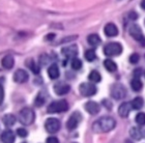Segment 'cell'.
Segmentation results:
<instances>
[{
	"label": "cell",
	"instance_id": "d4e9b609",
	"mask_svg": "<svg viewBox=\"0 0 145 143\" xmlns=\"http://www.w3.org/2000/svg\"><path fill=\"white\" fill-rule=\"evenodd\" d=\"M131 87H132V89H133L134 91H140L143 87V84L139 78H134L131 81Z\"/></svg>",
	"mask_w": 145,
	"mask_h": 143
},
{
	"label": "cell",
	"instance_id": "603a6c76",
	"mask_svg": "<svg viewBox=\"0 0 145 143\" xmlns=\"http://www.w3.org/2000/svg\"><path fill=\"white\" fill-rule=\"evenodd\" d=\"M131 104H132V108L134 110H140L144 105V101L141 97H137L131 102Z\"/></svg>",
	"mask_w": 145,
	"mask_h": 143
},
{
	"label": "cell",
	"instance_id": "277c9868",
	"mask_svg": "<svg viewBox=\"0 0 145 143\" xmlns=\"http://www.w3.org/2000/svg\"><path fill=\"white\" fill-rule=\"evenodd\" d=\"M69 109V104L65 100H59L52 102L48 107L49 113H61L65 112Z\"/></svg>",
	"mask_w": 145,
	"mask_h": 143
},
{
	"label": "cell",
	"instance_id": "f546056e",
	"mask_svg": "<svg viewBox=\"0 0 145 143\" xmlns=\"http://www.w3.org/2000/svg\"><path fill=\"white\" fill-rule=\"evenodd\" d=\"M136 122L139 125H145V113L144 112H140V113L137 114Z\"/></svg>",
	"mask_w": 145,
	"mask_h": 143
},
{
	"label": "cell",
	"instance_id": "e0dca14e",
	"mask_svg": "<svg viewBox=\"0 0 145 143\" xmlns=\"http://www.w3.org/2000/svg\"><path fill=\"white\" fill-rule=\"evenodd\" d=\"M48 75H49V77H50L52 80L57 79L58 77H59V75H60V72H59V67H58L57 64L53 63V64H51V65L49 67V69H48Z\"/></svg>",
	"mask_w": 145,
	"mask_h": 143
},
{
	"label": "cell",
	"instance_id": "8fae6325",
	"mask_svg": "<svg viewBox=\"0 0 145 143\" xmlns=\"http://www.w3.org/2000/svg\"><path fill=\"white\" fill-rule=\"evenodd\" d=\"M61 53L63 56H65L69 59H74L76 58V56L78 55V47L76 45H72V46L69 47H64L62 50H61Z\"/></svg>",
	"mask_w": 145,
	"mask_h": 143
},
{
	"label": "cell",
	"instance_id": "2e32d148",
	"mask_svg": "<svg viewBox=\"0 0 145 143\" xmlns=\"http://www.w3.org/2000/svg\"><path fill=\"white\" fill-rule=\"evenodd\" d=\"M0 139L3 143H14L15 142V134L12 130H5L2 132Z\"/></svg>",
	"mask_w": 145,
	"mask_h": 143
},
{
	"label": "cell",
	"instance_id": "60d3db41",
	"mask_svg": "<svg viewBox=\"0 0 145 143\" xmlns=\"http://www.w3.org/2000/svg\"><path fill=\"white\" fill-rule=\"evenodd\" d=\"M72 143H76V142H72Z\"/></svg>",
	"mask_w": 145,
	"mask_h": 143
},
{
	"label": "cell",
	"instance_id": "6da1fadb",
	"mask_svg": "<svg viewBox=\"0 0 145 143\" xmlns=\"http://www.w3.org/2000/svg\"><path fill=\"white\" fill-rule=\"evenodd\" d=\"M115 125H116V121L114 118H112L110 116H105V117H102V118L97 119V121L93 122L92 130L97 134L107 133V132L113 130L115 128Z\"/></svg>",
	"mask_w": 145,
	"mask_h": 143
},
{
	"label": "cell",
	"instance_id": "5bb4252c",
	"mask_svg": "<svg viewBox=\"0 0 145 143\" xmlns=\"http://www.w3.org/2000/svg\"><path fill=\"white\" fill-rule=\"evenodd\" d=\"M104 32L107 37H114L118 34V28L117 26L113 23H108L104 28Z\"/></svg>",
	"mask_w": 145,
	"mask_h": 143
},
{
	"label": "cell",
	"instance_id": "ab89813d",
	"mask_svg": "<svg viewBox=\"0 0 145 143\" xmlns=\"http://www.w3.org/2000/svg\"><path fill=\"white\" fill-rule=\"evenodd\" d=\"M144 76H145V71H144Z\"/></svg>",
	"mask_w": 145,
	"mask_h": 143
},
{
	"label": "cell",
	"instance_id": "8d00e7d4",
	"mask_svg": "<svg viewBox=\"0 0 145 143\" xmlns=\"http://www.w3.org/2000/svg\"><path fill=\"white\" fill-rule=\"evenodd\" d=\"M54 37H55V34H54V33H50V34H48V35L46 37V40H53Z\"/></svg>",
	"mask_w": 145,
	"mask_h": 143
},
{
	"label": "cell",
	"instance_id": "74e56055",
	"mask_svg": "<svg viewBox=\"0 0 145 143\" xmlns=\"http://www.w3.org/2000/svg\"><path fill=\"white\" fill-rule=\"evenodd\" d=\"M141 7L145 10V0H142V1H141Z\"/></svg>",
	"mask_w": 145,
	"mask_h": 143
},
{
	"label": "cell",
	"instance_id": "3957f363",
	"mask_svg": "<svg viewBox=\"0 0 145 143\" xmlns=\"http://www.w3.org/2000/svg\"><path fill=\"white\" fill-rule=\"evenodd\" d=\"M104 53L106 56H109V57L118 56L122 53V46L119 43H116V42L109 43L104 47Z\"/></svg>",
	"mask_w": 145,
	"mask_h": 143
},
{
	"label": "cell",
	"instance_id": "9a60e30c",
	"mask_svg": "<svg viewBox=\"0 0 145 143\" xmlns=\"http://www.w3.org/2000/svg\"><path fill=\"white\" fill-rule=\"evenodd\" d=\"M85 109L89 114L91 115H95L100 112V105L95 102H92V101H89L85 104Z\"/></svg>",
	"mask_w": 145,
	"mask_h": 143
},
{
	"label": "cell",
	"instance_id": "ac0fdd59",
	"mask_svg": "<svg viewBox=\"0 0 145 143\" xmlns=\"http://www.w3.org/2000/svg\"><path fill=\"white\" fill-rule=\"evenodd\" d=\"M1 64H2V67L6 70H10L14 67V64H15V59L12 57V55H6L4 56L1 61Z\"/></svg>",
	"mask_w": 145,
	"mask_h": 143
},
{
	"label": "cell",
	"instance_id": "ba28073f",
	"mask_svg": "<svg viewBox=\"0 0 145 143\" xmlns=\"http://www.w3.org/2000/svg\"><path fill=\"white\" fill-rule=\"evenodd\" d=\"M45 128L50 134H55L60 130V121L57 118H48L45 122Z\"/></svg>",
	"mask_w": 145,
	"mask_h": 143
},
{
	"label": "cell",
	"instance_id": "f35d334b",
	"mask_svg": "<svg viewBox=\"0 0 145 143\" xmlns=\"http://www.w3.org/2000/svg\"><path fill=\"white\" fill-rule=\"evenodd\" d=\"M125 143H133L131 140H125Z\"/></svg>",
	"mask_w": 145,
	"mask_h": 143
},
{
	"label": "cell",
	"instance_id": "ffe728a7",
	"mask_svg": "<svg viewBox=\"0 0 145 143\" xmlns=\"http://www.w3.org/2000/svg\"><path fill=\"white\" fill-rule=\"evenodd\" d=\"M130 135L131 137L135 139V140H140L143 137V132L141 131V129L134 127V128H132L130 130Z\"/></svg>",
	"mask_w": 145,
	"mask_h": 143
},
{
	"label": "cell",
	"instance_id": "9c48e42d",
	"mask_svg": "<svg viewBox=\"0 0 145 143\" xmlns=\"http://www.w3.org/2000/svg\"><path fill=\"white\" fill-rule=\"evenodd\" d=\"M82 120V115L81 113L78 112V111H76V112H74L72 114V115L70 116V118H69V120H67V130H70V131H72V130H75L77 127H78V125L81 122Z\"/></svg>",
	"mask_w": 145,
	"mask_h": 143
},
{
	"label": "cell",
	"instance_id": "30bf717a",
	"mask_svg": "<svg viewBox=\"0 0 145 143\" xmlns=\"http://www.w3.org/2000/svg\"><path fill=\"white\" fill-rule=\"evenodd\" d=\"M28 79H29V75L26 71L24 70H17L14 74V81L19 84H22V83L27 82Z\"/></svg>",
	"mask_w": 145,
	"mask_h": 143
},
{
	"label": "cell",
	"instance_id": "f1b7e54d",
	"mask_svg": "<svg viewBox=\"0 0 145 143\" xmlns=\"http://www.w3.org/2000/svg\"><path fill=\"white\" fill-rule=\"evenodd\" d=\"M72 69L75 71H78L80 70L82 67V61L79 59V58H74V59H72Z\"/></svg>",
	"mask_w": 145,
	"mask_h": 143
},
{
	"label": "cell",
	"instance_id": "d6986e66",
	"mask_svg": "<svg viewBox=\"0 0 145 143\" xmlns=\"http://www.w3.org/2000/svg\"><path fill=\"white\" fill-rule=\"evenodd\" d=\"M87 43L92 47H97L101 44V37L97 34H89L87 37Z\"/></svg>",
	"mask_w": 145,
	"mask_h": 143
},
{
	"label": "cell",
	"instance_id": "5b68a950",
	"mask_svg": "<svg viewBox=\"0 0 145 143\" xmlns=\"http://www.w3.org/2000/svg\"><path fill=\"white\" fill-rule=\"evenodd\" d=\"M129 32L130 34L132 35L134 40H136L138 43H140L141 46H145V37L143 35L142 33V30H141V28L136 24H133L129 28Z\"/></svg>",
	"mask_w": 145,
	"mask_h": 143
},
{
	"label": "cell",
	"instance_id": "d6a6232c",
	"mask_svg": "<svg viewBox=\"0 0 145 143\" xmlns=\"http://www.w3.org/2000/svg\"><path fill=\"white\" fill-rule=\"evenodd\" d=\"M3 100H4V88L2 84L0 83V105L3 103Z\"/></svg>",
	"mask_w": 145,
	"mask_h": 143
},
{
	"label": "cell",
	"instance_id": "8992f818",
	"mask_svg": "<svg viewBox=\"0 0 145 143\" xmlns=\"http://www.w3.org/2000/svg\"><path fill=\"white\" fill-rule=\"evenodd\" d=\"M111 95L115 100H122L127 95V89L121 84H113L111 87Z\"/></svg>",
	"mask_w": 145,
	"mask_h": 143
},
{
	"label": "cell",
	"instance_id": "b9f144b4",
	"mask_svg": "<svg viewBox=\"0 0 145 143\" xmlns=\"http://www.w3.org/2000/svg\"><path fill=\"white\" fill-rule=\"evenodd\" d=\"M23 143H25V142H23Z\"/></svg>",
	"mask_w": 145,
	"mask_h": 143
},
{
	"label": "cell",
	"instance_id": "7c38bea8",
	"mask_svg": "<svg viewBox=\"0 0 145 143\" xmlns=\"http://www.w3.org/2000/svg\"><path fill=\"white\" fill-rule=\"evenodd\" d=\"M71 90V86L67 83H63V82H60V83H57V84H55L54 86V91L56 92V95H67V92H70Z\"/></svg>",
	"mask_w": 145,
	"mask_h": 143
},
{
	"label": "cell",
	"instance_id": "cb8c5ba5",
	"mask_svg": "<svg viewBox=\"0 0 145 143\" xmlns=\"http://www.w3.org/2000/svg\"><path fill=\"white\" fill-rule=\"evenodd\" d=\"M46 99H47V97H46L45 92H44V91H39V95H36L35 100H34V105H35L36 107H42V105L45 104Z\"/></svg>",
	"mask_w": 145,
	"mask_h": 143
},
{
	"label": "cell",
	"instance_id": "e575fe53",
	"mask_svg": "<svg viewBox=\"0 0 145 143\" xmlns=\"http://www.w3.org/2000/svg\"><path fill=\"white\" fill-rule=\"evenodd\" d=\"M47 143H59V141H58V139L56 137H49L48 139H47Z\"/></svg>",
	"mask_w": 145,
	"mask_h": 143
},
{
	"label": "cell",
	"instance_id": "52a82bcc",
	"mask_svg": "<svg viewBox=\"0 0 145 143\" xmlns=\"http://www.w3.org/2000/svg\"><path fill=\"white\" fill-rule=\"evenodd\" d=\"M79 90L83 97H91L97 93V88L92 83H82L79 87Z\"/></svg>",
	"mask_w": 145,
	"mask_h": 143
},
{
	"label": "cell",
	"instance_id": "1f68e13d",
	"mask_svg": "<svg viewBox=\"0 0 145 143\" xmlns=\"http://www.w3.org/2000/svg\"><path fill=\"white\" fill-rule=\"evenodd\" d=\"M17 134L20 136V137H27V135H28V132L25 130V129H23V128H20V129H18L17 130Z\"/></svg>",
	"mask_w": 145,
	"mask_h": 143
},
{
	"label": "cell",
	"instance_id": "d590c367",
	"mask_svg": "<svg viewBox=\"0 0 145 143\" xmlns=\"http://www.w3.org/2000/svg\"><path fill=\"white\" fill-rule=\"evenodd\" d=\"M141 73H142V71L141 70H137L134 72V76H135V78H139L140 76H141Z\"/></svg>",
	"mask_w": 145,
	"mask_h": 143
},
{
	"label": "cell",
	"instance_id": "44dd1931",
	"mask_svg": "<svg viewBox=\"0 0 145 143\" xmlns=\"http://www.w3.org/2000/svg\"><path fill=\"white\" fill-rule=\"evenodd\" d=\"M16 116L12 115V114H6V115L3 116L2 121L3 123L6 125V127H12V125L16 123Z\"/></svg>",
	"mask_w": 145,
	"mask_h": 143
},
{
	"label": "cell",
	"instance_id": "83f0119b",
	"mask_svg": "<svg viewBox=\"0 0 145 143\" xmlns=\"http://www.w3.org/2000/svg\"><path fill=\"white\" fill-rule=\"evenodd\" d=\"M27 65H28V67L35 74V75H37V74L39 73V65H36L33 59H29V60L27 61Z\"/></svg>",
	"mask_w": 145,
	"mask_h": 143
},
{
	"label": "cell",
	"instance_id": "7402d4cb",
	"mask_svg": "<svg viewBox=\"0 0 145 143\" xmlns=\"http://www.w3.org/2000/svg\"><path fill=\"white\" fill-rule=\"evenodd\" d=\"M104 67L108 72H111V73H113V72L117 70V64L115 63L112 59H106L104 61Z\"/></svg>",
	"mask_w": 145,
	"mask_h": 143
},
{
	"label": "cell",
	"instance_id": "4fadbf2b",
	"mask_svg": "<svg viewBox=\"0 0 145 143\" xmlns=\"http://www.w3.org/2000/svg\"><path fill=\"white\" fill-rule=\"evenodd\" d=\"M131 110H133V108H132V104L124 102V103L121 104L120 106H119V108H118V114H119L122 118H125V117L129 116Z\"/></svg>",
	"mask_w": 145,
	"mask_h": 143
},
{
	"label": "cell",
	"instance_id": "836d02e7",
	"mask_svg": "<svg viewBox=\"0 0 145 143\" xmlns=\"http://www.w3.org/2000/svg\"><path fill=\"white\" fill-rule=\"evenodd\" d=\"M129 18L131 20H137L138 19V15H137V12H129Z\"/></svg>",
	"mask_w": 145,
	"mask_h": 143
},
{
	"label": "cell",
	"instance_id": "4316f807",
	"mask_svg": "<svg viewBox=\"0 0 145 143\" xmlns=\"http://www.w3.org/2000/svg\"><path fill=\"white\" fill-rule=\"evenodd\" d=\"M84 57L87 61H93L97 59V54H95V51L93 49H89L87 51H85L84 53Z\"/></svg>",
	"mask_w": 145,
	"mask_h": 143
},
{
	"label": "cell",
	"instance_id": "4dcf8cb0",
	"mask_svg": "<svg viewBox=\"0 0 145 143\" xmlns=\"http://www.w3.org/2000/svg\"><path fill=\"white\" fill-rule=\"evenodd\" d=\"M139 59H140V56L138 53H133V54L131 55L130 58H129V60H130L131 63L133 64H136L139 62Z\"/></svg>",
	"mask_w": 145,
	"mask_h": 143
},
{
	"label": "cell",
	"instance_id": "7a4b0ae2",
	"mask_svg": "<svg viewBox=\"0 0 145 143\" xmlns=\"http://www.w3.org/2000/svg\"><path fill=\"white\" fill-rule=\"evenodd\" d=\"M34 118H35L34 111L30 108H24L19 113V120L24 125H30L34 121Z\"/></svg>",
	"mask_w": 145,
	"mask_h": 143
},
{
	"label": "cell",
	"instance_id": "484cf974",
	"mask_svg": "<svg viewBox=\"0 0 145 143\" xmlns=\"http://www.w3.org/2000/svg\"><path fill=\"white\" fill-rule=\"evenodd\" d=\"M88 79L90 80L91 82L97 83L102 80V77H101V74L99 73L97 71H91L90 74H89V76H88Z\"/></svg>",
	"mask_w": 145,
	"mask_h": 143
}]
</instances>
